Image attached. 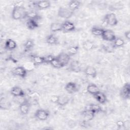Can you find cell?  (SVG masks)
<instances>
[{
    "label": "cell",
    "mask_w": 130,
    "mask_h": 130,
    "mask_svg": "<svg viewBox=\"0 0 130 130\" xmlns=\"http://www.w3.org/2000/svg\"><path fill=\"white\" fill-rule=\"evenodd\" d=\"M44 60H45V63H50V61L55 57L54 56L52 55H48L45 56H44Z\"/></svg>",
    "instance_id": "d590c367"
},
{
    "label": "cell",
    "mask_w": 130,
    "mask_h": 130,
    "mask_svg": "<svg viewBox=\"0 0 130 130\" xmlns=\"http://www.w3.org/2000/svg\"><path fill=\"white\" fill-rule=\"evenodd\" d=\"M113 46L115 48H121L123 47L124 45V41L121 37L116 38L115 40L112 42Z\"/></svg>",
    "instance_id": "4dcf8cb0"
},
{
    "label": "cell",
    "mask_w": 130,
    "mask_h": 130,
    "mask_svg": "<svg viewBox=\"0 0 130 130\" xmlns=\"http://www.w3.org/2000/svg\"><path fill=\"white\" fill-rule=\"evenodd\" d=\"M62 23L57 22L52 23L50 27V30L52 32L62 31Z\"/></svg>",
    "instance_id": "cb8c5ba5"
},
{
    "label": "cell",
    "mask_w": 130,
    "mask_h": 130,
    "mask_svg": "<svg viewBox=\"0 0 130 130\" xmlns=\"http://www.w3.org/2000/svg\"><path fill=\"white\" fill-rule=\"evenodd\" d=\"M30 104L27 100L23 101L19 106V110L22 115H26L29 111Z\"/></svg>",
    "instance_id": "30bf717a"
},
{
    "label": "cell",
    "mask_w": 130,
    "mask_h": 130,
    "mask_svg": "<svg viewBox=\"0 0 130 130\" xmlns=\"http://www.w3.org/2000/svg\"><path fill=\"white\" fill-rule=\"evenodd\" d=\"M104 49L108 52H111L113 51V49H115V48L113 46V43L112 42V43H108L107 44H106V45H104Z\"/></svg>",
    "instance_id": "e575fe53"
},
{
    "label": "cell",
    "mask_w": 130,
    "mask_h": 130,
    "mask_svg": "<svg viewBox=\"0 0 130 130\" xmlns=\"http://www.w3.org/2000/svg\"><path fill=\"white\" fill-rule=\"evenodd\" d=\"M31 60L35 66H39L45 63L44 56H41L37 55H30Z\"/></svg>",
    "instance_id": "d6986e66"
},
{
    "label": "cell",
    "mask_w": 130,
    "mask_h": 130,
    "mask_svg": "<svg viewBox=\"0 0 130 130\" xmlns=\"http://www.w3.org/2000/svg\"><path fill=\"white\" fill-rule=\"evenodd\" d=\"M66 91L70 93L73 94L79 90L78 85L75 82H68L64 87Z\"/></svg>",
    "instance_id": "4fadbf2b"
},
{
    "label": "cell",
    "mask_w": 130,
    "mask_h": 130,
    "mask_svg": "<svg viewBox=\"0 0 130 130\" xmlns=\"http://www.w3.org/2000/svg\"><path fill=\"white\" fill-rule=\"evenodd\" d=\"M70 101V98L67 94H62L58 95V99L57 105L60 107H64L67 105Z\"/></svg>",
    "instance_id": "e0dca14e"
},
{
    "label": "cell",
    "mask_w": 130,
    "mask_h": 130,
    "mask_svg": "<svg viewBox=\"0 0 130 130\" xmlns=\"http://www.w3.org/2000/svg\"><path fill=\"white\" fill-rule=\"evenodd\" d=\"M35 46L34 40L31 39H27L23 44L24 48L25 51H29L31 50Z\"/></svg>",
    "instance_id": "83f0119b"
},
{
    "label": "cell",
    "mask_w": 130,
    "mask_h": 130,
    "mask_svg": "<svg viewBox=\"0 0 130 130\" xmlns=\"http://www.w3.org/2000/svg\"><path fill=\"white\" fill-rule=\"evenodd\" d=\"M26 26L29 30H34L39 27L38 21L31 19H28L26 22Z\"/></svg>",
    "instance_id": "44dd1931"
},
{
    "label": "cell",
    "mask_w": 130,
    "mask_h": 130,
    "mask_svg": "<svg viewBox=\"0 0 130 130\" xmlns=\"http://www.w3.org/2000/svg\"><path fill=\"white\" fill-rule=\"evenodd\" d=\"M104 20L107 25L111 26H116L118 24V19L117 17L113 13L107 14L105 16Z\"/></svg>",
    "instance_id": "3957f363"
},
{
    "label": "cell",
    "mask_w": 130,
    "mask_h": 130,
    "mask_svg": "<svg viewBox=\"0 0 130 130\" xmlns=\"http://www.w3.org/2000/svg\"><path fill=\"white\" fill-rule=\"evenodd\" d=\"M34 6L39 10H45L48 9L51 6V3L49 1L43 0L36 1L34 3Z\"/></svg>",
    "instance_id": "8fae6325"
},
{
    "label": "cell",
    "mask_w": 130,
    "mask_h": 130,
    "mask_svg": "<svg viewBox=\"0 0 130 130\" xmlns=\"http://www.w3.org/2000/svg\"><path fill=\"white\" fill-rule=\"evenodd\" d=\"M87 91L92 96L100 91V89L98 86L93 83H90L88 85L86 88Z\"/></svg>",
    "instance_id": "603a6c76"
},
{
    "label": "cell",
    "mask_w": 130,
    "mask_h": 130,
    "mask_svg": "<svg viewBox=\"0 0 130 130\" xmlns=\"http://www.w3.org/2000/svg\"><path fill=\"white\" fill-rule=\"evenodd\" d=\"M94 43L89 40L85 41L82 44L83 48L86 51H90L94 48Z\"/></svg>",
    "instance_id": "484cf974"
},
{
    "label": "cell",
    "mask_w": 130,
    "mask_h": 130,
    "mask_svg": "<svg viewBox=\"0 0 130 130\" xmlns=\"http://www.w3.org/2000/svg\"><path fill=\"white\" fill-rule=\"evenodd\" d=\"M17 47V44L15 41L11 39H8L5 43V49L8 51H12Z\"/></svg>",
    "instance_id": "ffe728a7"
},
{
    "label": "cell",
    "mask_w": 130,
    "mask_h": 130,
    "mask_svg": "<svg viewBox=\"0 0 130 130\" xmlns=\"http://www.w3.org/2000/svg\"><path fill=\"white\" fill-rule=\"evenodd\" d=\"M46 43L50 45H56L58 43V40L57 38L53 34H50L48 35L46 39Z\"/></svg>",
    "instance_id": "d4e9b609"
},
{
    "label": "cell",
    "mask_w": 130,
    "mask_h": 130,
    "mask_svg": "<svg viewBox=\"0 0 130 130\" xmlns=\"http://www.w3.org/2000/svg\"><path fill=\"white\" fill-rule=\"evenodd\" d=\"M81 5V2L77 0H72L69 2L68 4V8L71 11L74 12L78 10Z\"/></svg>",
    "instance_id": "7402d4cb"
},
{
    "label": "cell",
    "mask_w": 130,
    "mask_h": 130,
    "mask_svg": "<svg viewBox=\"0 0 130 130\" xmlns=\"http://www.w3.org/2000/svg\"><path fill=\"white\" fill-rule=\"evenodd\" d=\"M124 37L127 41H129L130 39V31L127 30L124 32Z\"/></svg>",
    "instance_id": "f35d334b"
},
{
    "label": "cell",
    "mask_w": 130,
    "mask_h": 130,
    "mask_svg": "<svg viewBox=\"0 0 130 130\" xmlns=\"http://www.w3.org/2000/svg\"><path fill=\"white\" fill-rule=\"evenodd\" d=\"M84 73L86 76L93 78H95L97 76V71L96 69L92 66H87L85 69Z\"/></svg>",
    "instance_id": "9a60e30c"
},
{
    "label": "cell",
    "mask_w": 130,
    "mask_h": 130,
    "mask_svg": "<svg viewBox=\"0 0 130 130\" xmlns=\"http://www.w3.org/2000/svg\"><path fill=\"white\" fill-rule=\"evenodd\" d=\"M58 99V95H53L51 96V97L50 98V101L51 102H52L53 103L57 104Z\"/></svg>",
    "instance_id": "74e56055"
},
{
    "label": "cell",
    "mask_w": 130,
    "mask_h": 130,
    "mask_svg": "<svg viewBox=\"0 0 130 130\" xmlns=\"http://www.w3.org/2000/svg\"><path fill=\"white\" fill-rule=\"evenodd\" d=\"M26 18H27L28 19H31L39 21V20L41 19V16H40L36 12L34 11H30L27 12Z\"/></svg>",
    "instance_id": "4316f807"
},
{
    "label": "cell",
    "mask_w": 130,
    "mask_h": 130,
    "mask_svg": "<svg viewBox=\"0 0 130 130\" xmlns=\"http://www.w3.org/2000/svg\"><path fill=\"white\" fill-rule=\"evenodd\" d=\"M120 96L123 100H128L130 96V84L126 83L120 91Z\"/></svg>",
    "instance_id": "8992f818"
},
{
    "label": "cell",
    "mask_w": 130,
    "mask_h": 130,
    "mask_svg": "<svg viewBox=\"0 0 130 130\" xmlns=\"http://www.w3.org/2000/svg\"><path fill=\"white\" fill-rule=\"evenodd\" d=\"M11 94L15 97H23L25 95V92L20 87L15 86L13 87L10 91Z\"/></svg>",
    "instance_id": "5bb4252c"
},
{
    "label": "cell",
    "mask_w": 130,
    "mask_h": 130,
    "mask_svg": "<svg viewBox=\"0 0 130 130\" xmlns=\"http://www.w3.org/2000/svg\"><path fill=\"white\" fill-rule=\"evenodd\" d=\"M87 107L88 108H89L91 110H92L95 114H96V113H99L101 111H102V107L99 104H91Z\"/></svg>",
    "instance_id": "836d02e7"
},
{
    "label": "cell",
    "mask_w": 130,
    "mask_h": 130,
    "mask_svg": "<svg viewBox=\"0 0 130 130\" xmlns=\"http://www.w3.org/2000/svg\"><path fill=\"white\" fill-rule=\"evenodd\" d=\"M61 62L63 67L69 64L71 60V56L67 52H61L56 56Z\"/></svg>",
    "instance_id": "ba28073f"
},
{
    "label": "cell",
    "mask_w": 130,
    "mask_h": 130,
    "mask_svg": "<svg viewBox=\"0 0 130 130\" xmlns=\"http://www.w3.org/2000/svg\"><path fill=\"white\" fill-rule=\"evenodd\" d=\"M74 14V12L70 10L68 8L64 7H60L58 10L57 15L62 18L68 19L70 18Z\"/></svg>",
    "instance_id": "7a4b0ae2"
},
{
    "label": "cell",
    "mask_w": 130,
    "mask_h": 130,
    "mask_svg": "<svg viewBox=\"0 0 130 130\" xmlns=\"http://www.w3.org/2000/svg\"><path fill=\"white\" fill-rule=\"evenodd\" d=\"M79 49V47L77 45L71 46L68 48L67 53L71 57L77 53V52H78Z\"/></svg>",
    "instance_id": "1f68e13d"
},
{
    "label": "cell",
    "mask_w": 130,
    "mask_h": 130,
    "mask_svg": "<svg viewBox=\"0 0 130 130\" xmlns=\"http://www.w3.org/2000/svg\"><path fill=\"white\" fill-rule=\"evenodd\" d=\"M104 29L96 26H93L91 29V32L92 34V35H93L94 36H96V37H101L103 31H104Z\"/></svg>",
    "instance_id": "f546056e"
},
{
    "label": "cell",
    "mask_w": 130,
    "mask_h": 130,
    "mask_svg": "<svg viewBox=\"0 0 130 130\" xmlns=\"http://www.w3.org/2000/svg\"><path fill=\"white\" fill-rule=\"evenodd\" d=\"M34 116L35 118L39 120L45 121L49 118L50 113L46 110L43 109H39L35 112Z\"/></svg>",
    "instance_id": "277c9868"
},
{
    "label": "cell",
    "mask_w": 130,
    "mask_h": 130,
    "mask_svg": "<svg viewBox=\"0 0 130 130\" xmlns=\"http://www.w3.org/2000/svg\"><path fill=\"white\" fill-rule=\"evenodd\" d=\"M102 39L108 42H113L116 37L114 32V31L111 29H105L101 36Z\"/></svg>",
    "instance_id": "5b68a950"
},
{
    "label": "cell",
    "mask_w": 130,
    "mask_h": 130,
    "mask_svg": "<svg viewBox=\"0 0 130 130\" xmlns=\"http://www.w3.org/2000/svg\"><path fill=\"white\" fill-rule=\"evenodd\" d=\"M62 31L64 32H73L76 29L74 23L70 21H65L62 23Z\"/></svg>",
    "instance_id": "9c48e42d"
},
{
    "label": "cell",
    "mask_w": 130,
    "mask_h": 130,
    "mask_svg": "<svg viewBox=\"0 0 130 130\" xmlns=\"http://www.w3.org/2000/svg\"><path fill=\"white\" fill-rule=\"evenodd\" d=\"M52 67L55 69H60L63 67L61 62L56 57H55L50 62V63Z\"/></svg>",
    "instance_id": "d6a6232c"
},
{
    "label": "cell",
    "mask_w": 130,
    "mask_h": 130,
    "mask_svg": "<svg viewBox=\"0 0 130 130\" xmlns=\"http://www.w3.org/2000/svg\"><path fill=\"white\" fill-rule=\"evenodd\" d=\"M27 11L22 4L15 5L12 11V18L14 20H21L26 18Z\"/></svg>",
    "instance_id": "6da1fadb"
},
{
    "label": "cell",
    "mask_w": 130,
    "mask_h": 130,
    "mask_svg": "<svg viewBox=\"0 0 130 130\" xmlns=\"http://www.w3.org/2000/svg\"><path fill=\"white\" fill-rule=\"evenodd\" d=\"M11 106L10 103L4 97H2L0 100V108L2 110H8Z\"/></svg>",
    "instance_id": "f1b7e54d"
},
{
    "label": "cell",
    "mask_w": 130,
    "mask_h": 130,
    "mask_svg": "<svg viewBox=\"0 0 130 130\" xmlns=\"http://www.w3.org/2000/svg\"><path fill=\"white\" fill-rule=\"evenodd\" d=\"M13 74L20 78H25L27 76V72L24 67L22 66H17L14 68Z\"/></svg>",
    "instance_id": "52a82bcc"
},
{
    "label": "cell",
    "mask_w": 130,
    "mask_h": 130,
    "mask_svg": "<svg viewBox=\"0 0 130 130\" xmlns=\"http://www.w3.org/2000/svg\"><path fill=\"white\" fill-rule=\"evenodd\" d=\"M116 125L119 128L122 127H124L125 126V122L122 120H118L116 121Z\"/></svg>",
    "instance_id": "8d00e7d4"
},
{
    "label": "cell",
    "mask_w": 130,
    "mask_h": 130,
    "mask_svg": "<svg viewBox=\"0 0 130 130\" xmlns=\"http://www.w3.org/2000/svg\"><path fill=\"white\" fill-rule=\"evenodd\" d=\"M95 114L87 107H86L85 109L82 112V115L87 121L92 120L94 117Z\"/></svg>",
    "instance_id": "2e32d148"
},
{
    "label": "cell",
    "mask_w": 130,
    "mask_h": 130,
    "mask_svg": "<svg viewBox=\"0 0 130 130\" xmlns=\"http://www.w3.org/2000/svg\"><path fill=\"white\" fill-rule=\"evenodd\" d=\"M94 98L101 104H104L107 102V99L106 94L101 91H99L93 95Z\"/></svg>",
    "instance_id": "ac0fdd59"
},
{
    "label": "cell",
    "mask_w": 130,
    "mask_h": 130,
    "mask_svg": "<svg viewBox=\"0 0 130 130\" xmlns=\"http://www.w3.org/2000/svg\"><path fill=\"white\" fill-rule=\"evenodd\" d=\"M68 65V69L71 72H73L75 73H79L81 70V67L78 60H74L70 62Z\"/></svg>",
    "instance_id": "7c38bea8"
}]
</instances>
